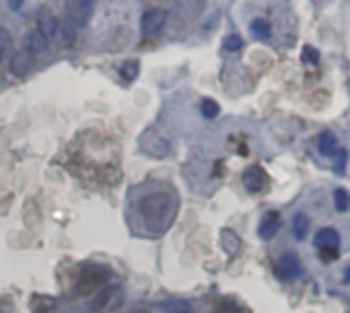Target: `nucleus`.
Instances as JSON below:
<instances>
[{"label":"nucleus","instance_id":"nucleus-12","mask_svg":"<svg viewBox=\"0 0 350 313\" xmlns=\"http://www.w3.org/2000/svg\"><path fill=\"white\" fill-rule=\"evenodd\" d=\"M35 66V55L25 51V49H18L14 55H12V62H10V72L14 76H25L31 72V68Z\"/></svg>","mask_w":350,"mask_h":313},{"label":"nucleus","instance_id":"nucleus-25","mask_svg":"<svg viewBox=\"0 0 350 313\" xmlns=\"http://www.w3.org/2000/svg\"><path fill=\"white\" fill-rule=\"evenodd\" d=\"M6 2H8V6H10L12 10H18V8L25 4V0H6Z\"/></svg>","mask_w":350,"mask_h":313},{"label":"nucleus","instance_id":"nucleus-15","mask_svg":"<svg viewBox=\"0 0 350 313\" xmlns=\"http://www.w3.org/2000/svg\"><path fill=\"white\" fill-rule=\"evenodd\" d=\"M338 137H336V133H332V131H324L322 135H320V139H318V150L324 154V156H334L336 152H338Z\"/></svg>","mask_w":350,"mask_h":313},{"label":"nucleus","instance_id":"nucleus-6","mask_svg":"<svg viewBox=\"0 0 350 313\" xmlns=\"http://www.w3.org/2000/svg\"><path fill=\"white\" fill-rule=\"evenodd\" d=\"M338 246H340V234L334 228H322L316 234V248L320 250L326 262L338 258Z\"/></svg>","mask_w":350,"mask_h":313},{"label":"nucleus","instance_id":"nucleus-21","mask_svg":"<svg viewBox=\"0 0 350 313\" xmlns=\"http://www.w3.org/2000/svg\"><path fill=\"white\" fill-rule=\"evenodd\" d=\"M10 43H12V37L10 33L0 25V62L8 55V49H10Z\"/></svg>","mask_w":350,"mask_h":313},{"label":"nucleus","instance_id":"nucleus-5","mask_svg":"<svg viewBox=\"0 0 350 313\" xmlns=\"http://www.w3.org/2000/svg\"><path fill=\"white\" fill-rule=\"evenodd\" d=\"M121 303H123V289L119 285H105L92 303V313H113L121 308Z\"/></svg>","mask_w":350,"mask_h":313},{"label":"nucleus","instance_id":"nucleus-27","mask_svg":"<svg viewBox=\"0 0 350 313\" xmlns=\"http://www.w3.org/2000/svg\"><path fill=\"white\" fill-rule=\"evenodd\" d=\"M133 313H148V312H133Z\"/></svg>","mask_w":350,"mask_h":313},{"label":"nucleus","instance_id":"nucleus-28","mask_svg":"<svg viewBox=\"0 0 350 313\" xmlns=\"http://www.w3.org/2000/svg\"><path fill=\"white\" fill-rule=\"evenodd\" d=\"M0 313H4V312H2V308H0Z\"/></svg>","mask_w":350,"mask_h":313},{"label":"nucleus","instance_id":"nucleus-26","mask_svg":"<svg viewBox=\"0 0 350 313\" xmlns=\"http://www.w3.org/2000/svg\"><path fill=\"white\" fill-rule=\"evenodd\" d=\"M345 281H347V283H350V267L347 269V271H345Z\"/></svg>","mask_w":350,"mask_h":313},{"label":"nucleus","instance_id":"nucleus-16","mask_svg":"<svg viewBox=\"0 0 350 313\" xmlns=\"http://www.w3.org/2000/svg\"><path fill=\"white\" fill-rule=\"evenodd\" d=\"M250 31L256 39H269L273 35V25L267 18H254L250 25Z\"/></svg>","mask_w":350,"mask_h":313},{"label":"nucleus","instance_id":"nucleus-18","mask_svg":"<svg viewBox=\"0 0 350 313\" xmlns=\"http://www.w3.org/2000/svg\"><path fill=\"white\" fill-rule=\"evenodd\" d=\"M308 232H310V219H308V215L297 213L293 217V234H295V238L297 240H306Z\"/></svg>","mask_w":350,"mask_h":313},{"label":"nucleus","instance_id":"nucleus-19","mask_svg":"<svg viewBox=\"0 0 350 313\" xmlns=\"http://www.w3.org/2000/svg\"><path fill=\"white\" fill-rule=\"evenodd\" d=\"M334 207H336V211H340V213H347L350 211V193L347 189H336L334 191Z\"/></svg>","mask_w":350,"mask_h":313},{"label":"nucleus","instance_id":"nucleus-8","mask_svg":"<svg viewBox=\"0 0 350 313\" xmlns=\"http://www.w3.org/2000/svg\"><path fill=\"white\" fill-rule=\"evenodd\" d=\"M275 273L279 279H285V281H293L301 275V260L297 254L289 252V254H283L277 264H275Z\"/></svg>","mask_w":350,"mask_h":313},{"label":"nucleus","instance_id":"nucleus-11","mask_svg":"<svg viewBox=\"0 0 350 313\" xmlns=\"http://www.w3.org/2000/svg\"><path fill=\"white\" fill-rule=\"evenodd\" d=\"M47 47H49V39H47L37 27L25 33V37H23V47H21V49H25V51L37 55V53H43Z\"/></svg>","mask_w":350,"mask_h":313},{"label":"nucleus","instance_id":"nucleus-1","mask_svg":"<svg viewBox=\"0 0 350 313\" xmlns=\"http://www.w3.org/2000/svg\"><path fill=\"white\" fill-rule=\"evenodd\" d=\"M176 197L168 191L148 193L137 203V213L144 226L152 232H164L176 217Z\"/></svg>","mask_w":350,"mask_h":313},{"label":"nucleus","instance_id":"nucleus-7","mask_svg":"<svg viewBox=\"0 0 350 313\" xmlns=\"http://www.w3.org/2000/svg\"><path fill=\"white\" fill-rule=\"evenodd\" d=\"M168 23V10L164 8H150L142 14V21H139V29H142V35L144 37H156L164 31Z\"/></svg>","mask_w":350,"mask_h":313},{"label":"nucleus","instance_id":"nucleus-3","mask_svg":"<svg viewBox=\"0 0 350 313\" xmlns=\"http://www.w3.org/2000/svg\"><path fill=\"white\" fill-rule=\"evenodd\" d=\"M109 277H111L109 269L98 267V264H90L82 269L76 281V295H90L94 291H100L109 283Z\"/></svg>","mask_w":350,"mask_h":313},{"label":"nucleus","instance_id":"nucleus-14","mask_svg":"<svg viewBox=\"0 0 350 313\" xmlns=\"http://www.w3.org/2000/svg\"><path fill=\"white\" fill-rule=\"evenodd\" d=\"M76 29L74 27H70L66 21H59V27H57V33H55V43L59 45V47H70L74 41H76Z\"/></svg>","mask_w":350,"mask_h":313},{"label":"nucleus","instance_id":"nucleus-13","mask_svg":"<svg viewBox=\"0 0 350 313\" xmlns=\"http://www.w3.org/2000/svg\"><path fill=\"white\" fill-rule=\"evenodd\" d=\"M279 228H281V217H279V213H267L265 217H262V221H260V228H258V234H260V238H265V240H271L277 232H279Z\"/></svg>","mask_w":350,"mask_h":313},{"label":"nucleus","instance_id":"nucleus-10","mask_svg":"<svg viewBox=\"0 0 350 313\" xmlns=\"http://www.w3.org/2000/svg\"><path fill=\"white\" fill-rule=\"evenodd\" d=\"M57 27H59V18L53 14V10L47 8V6L39 8V12H37V29H39L47 39H53V37H55Z\"/></svg>","mask_w":350,"mask_h":313},{"label":"nucleus","instance_id":"nucleus-9","mask_svg":"<svg viewBox=\"0 0 350 313\" xmlns=\"http://www.w3.org/2000/svg\"><path fill=\"white\" fill-rule=\"evenodd\" d=\"M242 182L250 193H262L269 187V174L260 166H250L242 174Z\"/></svg>","mask_w":350,"mask_h":313},{"label":"nucleus","instance_id":"nucleus-2","mask_svg":"<svg viewBox=\"0 0 350 313\" xmlns=\"http://www.w3.org/2000/svg\"><path fill=\"white\" fill-rule=\"evenodd\" d=\"M139 150L154 160H164L172 154V137L162 127H148L139 135Z\"/></svg>","mask_w":350,"mask_h":313},{"label":"nucleus","instance_id":"nucleus-23","mask_svg":"<svg viewBox=\"0 0 350 313\" xmlns=\"http://www.w3.org/2000/svg\"><path fill=\"white\" fill-rule=\"evenodd\" d=\"M301 59L306 62V64H316L318 59H320V53L314 49V47H304V51H301Z\"/></svg>","mask_w":350,"mask_h":313},{"label":"nucleus","instance_id":"nucleus-4","mask_svg":"<svg viewBox=\"0 0 350 313\" xmlns=\"http://www.w3.org/2000/svg\"><path fill=\"white\" fill-rule=\"evenodd\" d=\"M94 10L92 0H64V21L76 31L86 27Z\"/></svg>","mask_w":350,"mask_h":313},{"label":"nucleus","instance_id":"nucleus-22","mask_svg":"<svg viewBox=\"0 0 350 313\" xmlns=\"http://www.w3.org/2000/svg\"><path fill=\"white\" fill-rule=\"evenodd\" d=\"M242 45H244V41H242L240 35H230L224 41V49L226 51H238V49H242Z\"/></svg>","mask_w":350,"mask_h":313},{"label":"nucleus","instance_id":"nucleus-17","mask_svg":"<svg viewBox=\"0 0 350 313\" xmlns=\"http://www.w3.org/2000/svg\"><path fill=\"white\" fill-rule=\"evenodd\" d=\"M119 74L123 76L125 82H133L139 76V59H125L119 68Z\"/></svg>","mask_w":350,"mask_h":313},{"label":"nucleus","instance_id":"nucleus-24","mask_svg":"<svg viewBox=\"0 0 350 313\" xmlns=\"http://www.w3.org/2000/svg\"><path fill=\"white\" fill-rule=\"evenodd\" d=\"M215 313H246L240 305H236V303H219L217 305V310Z\"/></svg>","mask_w":350,"mask_h":313},{"label":"nucleus","instance_id":"nucleus-20","mask_svg":"<svg viewBox=\"0 0 350 313\" xmlns=\"http://www.w3.org/2000/svg\"><path fill=\"white\" fill-rule=\"evenodd\" d=\"M201 115L205 119H215L219 115V105L213 98H203L201 100Z\"/></svg>","mask_w":350,"mask_h":313}]
</instances>
